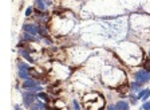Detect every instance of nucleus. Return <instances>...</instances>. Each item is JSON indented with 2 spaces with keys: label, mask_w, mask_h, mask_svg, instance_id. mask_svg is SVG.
Listing matches in <instances>:
<instances>
[{
  "label": "nucleus",
  "mask_w": 150,
  "mask_h": 110,
  "mask_svg": "<svg viewBox=\"0 0 150 110\" xmlns=\"http://www.w3.org/2000/svg\"><path fill=\"white\" fill-rule=\"evenodd\" d=\"M134 78H135V81L138 83H141V85H143V83L146 82H150V72L146 71V70H139V71H137L135 74H134Z\"/></svg>",
  "instance_id": "f257e3e1"
},
{
  "label": "nucleus",
  "mask_w": 150,
  "mask_h": 110,
  "mask_svg": "<svg viewBox=\"0 0 150 110\" xmlns=\"http://www.w3.org/2000/svg\"><path fill=\"white\" fill-rule=\"evenodd\" d=\"M23 31L24 32H28V34H31V35H34V36H36V34H39V32H38V26H36V24H28V23H26L23 26Z\"/></svg>",
  "instance_id": "f03ea898"
},
{
  "label": "nucleus",
  "mask_w": 150,
  "mask_h": 110,
  "mask_svg": "<svg viewBox=\"0 0 150 110\" xmlns=\"http://www.w3.org/2000/svg\"><path fill=\"white\" fill-rule=\"evenodd\" d=\"M35 86H39V82H38L36 79H27V81H24L23 82V89H26V90H28V89H32V87H35Z\"/></svg>",
  "instance_id": "7ed1b4c3"
},
{
  "label": "nucleus",
  "mask_w": 150,
  "mask_h": 110,
  "mask_svg": "<svg viewBox=\"0 0 150 110\" xmlns=\"http://www.w3.org/2000/svg\"><path fill=\"white\" fill-rule=\"evenodd\" d=\"M115 107H117V110H129L130 105L126 101H118V102L115 103Z\"/></svg>",
  "instance_id": "20e7f679"
},
{
  "label": "nucleus",
  "mask_w": 150,
  "mask_h": 110,
  "mask_svg": "<svg viewBox=\"0 0 150 110\" xmlns=\"http://www.w3.org/2000/svg\"><path fill=\"white\" fill-rule=\"evenodd\" d=\"M19 54L23 55V56H24L26 59H27L28 62H31V63H34V62H35L34 58H32V56H31L30 54H28V50H26V48H20V50H19Z\"/></svg>",
  "instance_id": "39448f33"
},
{
  "label": "nucleus",
  "mask_w": 150,
  "mask_h": 110,
  "mask_svg": "<svg viewBox=\"0 0 150 110\" xmlns=\"http://www.w3.org/2000/svg\"><path fill=\"white\" fill-rule=\"evenodd\" d=\"M21 39H23V40H26V42H38V40H39L38 38H35L34 35L28 34V32H23V35H21Z\"/></svg>",
  "instance_id": "423d86ee"
},
{
  "label": "nucleus",
  "mask_w": 150,
  "mask_h": 110,
  "mask_svg": "<svg viewBox=\"0 0 150 110\" xmlns=\"http://www.w3.org/2000/svg\"><path fill=\"white\" fill-rule=\"evenodd\" d=\"M38 32L43 36V38H46V36H48V31H47V27L46 26H43V24H40V26H38Z\"/></svg>",
  "instance_id": "0eeeda50"
},
{
  "label": "nucleus",
  "mask_w": 150,
  "mask_h": 110,
  "mask_svg": "<svg viewBox=\"0 0 150 110\" xmlns=\"http://www.w3.org/2000/svg\"><path fill=\"white\" fill-rule=\"evenodd\" d=\"M35 7H36V10L43 12V11L46 10V3L43 0H35Z\"/></svg>",
  "instance_id": "6e6552de"
},
{
  "label": "nucleus",
  "mask_w": 150,
  "mask_h": 110,
  "mask_svg": "<svg viewBox=\"0 0 150 110\" xmlns=\"http://www.w3.org/2000/svg\"><path fill=\"white\" fill-rule=\"evenodd\" d=\"M17 67H19V70L20 71H30L31 67L27 65V63H24V62H19L17 63Z\"/></svg>",
  "instance_id": "1a4fd4ad"
},
{
  "label": "nucleus",
  "mask_w": 150,
  "mask_h": 110,
  "mask_svg": "<svg viewBox=\"0 0 150 110\" xmlns=\"http://www.w3.org/2000/svg\"><path fill=\"white\" fill-rule=\"evenodd\" d=\"M141 83H138L135 81V82H133V83H130V91H138V90L141 89Z\"/></svg>",
  "instance_id": "9d476101"
},
{
  "label": "nucleus",
  "mask_w": 150,
  "mask_h": 110,
  "mask_svg": "<svg viewBox=\"0 0 150 110\" xmlns=\"http://www.w3.org/2000/svg\"><path fill=\"white\" fill-rule=\"evenodd\" d=\"M38 97L40 98V99H43L44 102H51V99H50V97H48V94H46V93H39L38 94Z\"/></svg>",
  "instance_id": "9b49d317"
},
{
  "label": "nucleus",
  "mask_w": 150,
  "mask_h": 110,
  "mask_svg": "<svg viewBox=\"0 0 150 110\" xmlns=\"http://www.w3.org/2000/svg\"><path fill=\"white\" fill-rule=\"evenodd\" d=\"M130 89V85H127V83H125V85H122V86H119L118 87V91H119V93H126L127 90Z\"/></svg>",
  "instance_id": "f8f14e48"
},
{
  "label": "nucleus",
  "mask_w": 150,
  "mask_h": 110,
  "mask_svg": "<svg viewBox=\"0 0 150 110\" xmlns=\"http://www.w3.org/2000/svg\"><path fill=\"white\" fill-rule=\"evenodd\" d=\"M143 69L150 72V59H146V60L143 62Z\"/></svg>",
  "instance_id": "ddd939ff"
},
{
  "label": "nucleus",
  "mask_w": 150,
  "mask_h": 110,
  "mask_svg": "<svg viewBox=\"0 0 150 110\" xmlns=\"http://www.w3.org/2000/svg\"><path fill=\"white\" fill-rule=\"evenodd\" d=\"M32 12H34V8H32V7H28V8H27V11H26V16L30 17Z\"/></svg>",
  "instance_id": "4468645a"
},
{
  "label": "nucleus",
  "mask_w": 150,
  "mask_h": 110,
  "mask_svg": "<svg viewBox=\"0 0 150 110\" xmlns=\"http://www.w3.org/2000/svg\"><path fill=\"white\" fill-rule=\"evenodd\" d=\"M141 109H142V110H150V102H145Z\"/></svg>",
  "instance_id": "2eb2a0df"
},
{
  "label": "nucleus",
  "mask_w": 150,
  "mask_h": 110,
  "mask_svg": "<svg viewBox=\"0 0 150 110\" xmlns=\"http://www.w3.org/2000/svg\"><path fill=\"white\" fill-rule=\"evenodd\" d=\"M72 105H74V110H80V107H79V103H78V101H74V102H72Z\"/></svg>",
  "instance_id": "dca6fc26"
},
{
  "label": "nucleus",
  "mask_w": 150,
  "mask_h": 110,
  "mask_svg": "<svg viewBox=\"0 0 150 110\" xmlns=\"http://www.w3.org/2000/svg\"><path fill=\"white\" fill-rule=\"evenodd\" d=\"M30 109H31V110H39L40 107H39V105H38V102H36V103H34V105H32Z\"/></svg>",
  "instance_id": "f3484780"
},
{
  "label": "nucleus",
  "mask_w": 150,
  "mask_h": 110,
  "mask_svg": "<svg viewBox=\"0 0 150 110\" xmlns=\"http://www.w3.org/2000/svg\"><path fill=\"white\" fill-rule=\"evenodd\" d=\"M107 110H117V107L112 106V105H109V106H107Z\"/></svg>",
  "instance_id": "a211bd4d"
},
{
  "label": "nucleus",
  "mask_w": 150,
  "mask_h": 110,
  "mask_svg": "<svg viewBox=\"0 0 150 110\" xmlns=\"http://www.w3.org/2000/svg\"><path fill=\"white\" fill-rule=\"evenodd\" d=\"M15 110H21V109H20V106H19V105H15Z\"/></svg>",
  "instance_id": "6ab92c4d"
},
{
  "label": "nucleus",
  "mask_w": 150,
  "mask_h": 110,
  "mask_svg": "<svg viewBox=\"0 0 150 110\" xmlns=\"http://www.w3.org/2000/svg\"><path fill=\"white\" fill-rule=\"evenodd\" d=\"M149 59H150V50H149Z\"/></svg>",
  "instance_id": "aec40b11"
}]
</instances>
